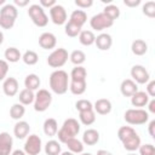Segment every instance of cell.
<instances>
[{
  "label": "cell",
  "instance_id": "1",
  "mask_svg": "<svg viewBox=\"0 0 155 155\" xmlns=\"http://www.w3.org/2000/svg\"><path fill=\"white\" fill-rule=\"evenodd\" d=\"M117 138L122 143L124 148L130 153L136 151L140 145V137L131 126H121L117 130Z\"/></svg>",
  "mask_w": 155,
  "mask_h": 155
},
{
  "label": "cell",
  "instance_id": "2",
  "mask_svg": "<svg viewBox=\"0 0 155 155\" xmlns=\"http://www.w3.org/2000/svg\"><path fill=\"white\" fill-rule=\"evenodd\" d=\"M50 88L56 94H64L69 88V76L68 73L62 69H56L51 73L50 79Z\"/></svg>",
  "mask_w": 155,
  "mask_h": 155
},
{
  "label": "cell",
  "instance_id": "3",
  "mask_svg": "<svg viewBox=\"0 0 155 155\" xmlns=\"http://www.w3.org/2000/svg\"><path fill=\"white\" fill-rule=\"evenodd\" d=\"M79 132H80V124L78 122L76 119L69 117V119L64 120L62 127L58 130L56 136H58L59 142L65 143L68 139L74 138L75 136H78Z\"/></svg>",
  "mask_w": 155,
  "mask_h": 155
},
{
  "label": "cell",
  "instance_id": "4",
  "mask_svg": "<svg viewBox=\"0 0 155 155\" xmlns=\"http://www.w3.org/2000/svg\"><path fill=\"white\" fill-rule=\"evenodd\" d=\"M124 119L130 125H144L149 120V113L142 108H132L127 109L124 114Z\"/></svg>",
  "mask_w": 155,
  "mask_h": 155
},
{
  "label": "cell",
  "instance_id": "5",
  "mask_svg": "<svg viewBox=\"0 0 155 155\" xmlns=\"http://www.w3.org/2000/svg\"><path fill=\"white\" fill-rule=\"evenodd\" d=\"M28 16L30 17L31 22L36 27H46L48 23V17L45 13V10L39 5V4H33L28 8Z\"/></svg>",
  "mask_w": 155,
  "mask_h": 155
},
{
  "label": "cell",
  "instance_id": "6",
  "mask_svg": "<svg viewBox=\"0 0 155 155\" xmlns=\"http://www.w3.org/2000/svg\"><path fill=\"white\" fill-rule=\"evenodd\" d=\"M52 103V94L51 92H48L45 88H40L36 94H35V99H34V110L42 113L46 111L48 109V107Z\"/></svg>",
  "mask_w": 155,
  "mask_h": 155
},
{
  "label": "cell",
  "instance_id": "7",
  "mask_svg": "<svg viewBox=\"0 0 155 155\" xmlns=\"http://www.w3.org/2000/svg\"><path fill=\"white\" fill-rule=\"evenodd\" d=\"M69 58V54H68V51L63 47H59V48H56L53 50L48 57H47V64L51 67V68H61L63 67Z\"/></svg>",
  "mask_w": 155,
  "mask_h": 155
},
{
  "label": "cell",
  "instance_id": "8",
  "mask_svg": "<svg viewBox=\"0 0 155 155\" xmlns=\"http://www.w3.org/2000/svg\"><path fill=\"white\" fill-rule=\"evenodd\" d=\"M114 24V21H111L107 15H104L103 12L94 15L91 19H90V25L92 29L97 30V31H102L104 29L110 28Z\"/></svg>",
  "mask_w": 155,
  "mask_h": 155
},
{
  "label": "cell",
  "instance_id": "9",
  "mask_svg": "<svg viewBox=\"0 0 155 155\" xmlns=\"http://www.w3.org/2000/svg\"><path fill=\"white\" fill-rule=\"evenodd\" d=\"M42 148L41 138L38 134H30L28 136L25 143H24V153L27 155H39Z\"/></svg>",
  "mask_w": 155,
  "mask_h": 155
},
{
  "label": "cell",
  "instance_id": "10",
  "mask_svg": "<svg viewBox=\"0 0 155 155\" xmlns=\"http://www.w3.org/2000/svg\"><path fill=\"white\" fill-rule=\"evenodd\" d=\"M131 76H132V80L139 85H144L150 80L149 71L145 69V67L140 64H136L131 68Z\"/></svg>",
  "mask_w": 155,
  "mask_h": 155
},
{
  "label": "cell",
  "instance_id": "11",
  "mask_svg": "<svg viewBox=\"0 0 155 155\" xmlns=\"http://www.w3.org/2000/svg\"><path fill=\"white\" fill-rule=\"evenodd\" d=\"M50 17H51L52 22L56 25H62V24H65L67 18H68V15H67L65 8L62 5L56 4L54 6H52L50 8Z\"/></svg>",
  "mask_w": 155,
  "mask_h": 155
},
{
  "label": "cell",
  "instance_id": "12",
  "mask_svg": "<svg viewBox=\"0 0 155 155\" xmlns=\"http://www.w3.org/2000/svg\"><path fill=\"white\" fill-rule=\"evenodd\" d=\"M13 139L8 132H0V155H11Z\"/></svg>",
  "mask_w": 155,
  "mask_h": 155
},
{
  "label": "cell",
  "instance_id": "13",
  "mask_svg": "<svg viewBox=\"0 0 155 155\" xmlns=\"http://www.w3.org/2000/svg\"><path fill=\"white\" fill-rule=\"evenodd\" d=\"M39 45L44 50H52L57 45V39H56L54 34H52L50 31H45L39 36Z\"/></svg>",
  "mask_w": 155,
  "mask_h": 155
},
{
  "label": "cell",
  "instance_id": "14",
  "mask_svg": "<svg viewBox=\"0 0 155 155\" xmlns=\"http://www.w3.org/2000/svg\"><path fill=\"white\" fill-rule=\"evenodd\" d=\"M18 88H19V85H18V81L17 79L15 78H6L4 80V84H2V91L7 96V97H13L18 93Z\"/></svg>",
  "mask_w": 155,
  "mask_h": 155
},
{
  "label": "cell",
  "instance_id": "15",
  "mask_svg": "<svg viewBox=\"0 0 155 155\" xmlns=\"http://www.w3.org/2000/svg\"><path fill=\"white\" fill-rule=\"evenodd\" d=\"M94 44H96V46H97L98 50H101V51H108L111 47V45H113L111 35L108 34V33H102V34H99V35L96 36Z\"/></svg>",
  "mask_w": 155,
  "mask_h": 155
},
{
  "label": "cell",
  "instance_id": "16",
  "mask_svg": "<svg viewBox=\"0 0 155 155\" xmlns=\"http://www.w3.org/2000/svg\"><path fill=\"white\" fill-rule=\"evenodd\" d=\"M111 108H113L111 102L109 99H107V98H99L93 104L94 113H97L99 115H107V114H109L111 111Z\"/></svg>",
  "mask_w": 155,
  "mask_h": 155
},
{
  "label": "cell",
  "instance_id": "17",
  "mask_svg": "<svg viewBox=\"0 0 155 155\" xmlns=\"http://www.w3.org/2000/svg\"><path fill=\"white\" fill-rule=\"evenodd\" d=\"M120 91H121L122 96L131 97L138 91V86L132 79H125L120 85Z\"/></svg>",
  "mask_w": 155,
  "mask_h": 155
},
{
  "label": "cell",
  "instance_id": "18",
  "mask_svg": "<svg viewBox=\"0 0 155 155\" xmlns=\"http://www.w3.org/2000/svg\"><path fill=\"white\" fill-rule=\"evenodd\" d=\"M29 131H30L29 124L27 121H23V120L17 121L16 125H15V127H13V134L18 139H24L29 134Z\"/></svg>",
  "mask_w": 155,
  "mask_h": 155
},
{
  "label": "cell",
  "instance_id": "19",
  "mask_svg": "<svg viewBox=\"0 0 155 155\" xmlns=\"http://www.w3.org/2000/svg\"><path fill=\"white\" fill-rule=\"evenodd\" d=\"M149 99H150V97L144 91H137L133 96H131V103L133 107H137V108L145 107L148 104Z\"/></svg>",
  "mask_w": 155,
  "mask_h": 155
},
{
  "label": "cell",
  "instance_id": "20",
  "mask_svg": "<svg viewBox=\"0 0 155 155\" xmlns=\"http://www.w3.org/2000/svg\"><path fill=\"white\" fill-rule=\"evenodd\" d=\"M99 142V132L94 128H88L82 134V143L86 145H94Z\"/></svg>",
  "mask_w": 155,
  "mask_h": 155
},
{
  "label": "cell",
  "instance_id": "21",
  "mask_svg": "<svg viewBox=\"0 0 155 155\" xmlns=\"http://www.w3.org/2000/svg\"><path fill=\"white\" fill-rule=\"evenodd\" d=\"M42 128H44V133H45L46 136L53 137V136H56L57 132H58V124H57V121H56L53 117H48V119L45 120Z\"/></svg>",
  "mask_w": 155,
  "mask_h": 155
},
{
  "label": "cell",
  "instance_id": "22",
  "mask_svg": "<svg viewBox=\"0 0 155 155\" xmlns=\"http://www.w3.org/2000/svg\"><path fill=\"white\" fill-rule=\"evenodd\" d=\"M131 51L136 56H143L148 52V44L142 39H136L131 45Z\"/></svg>",
  "mask_w": 155,
  "mask_h": 155
},
{
  "label": "cell",
  "instance_id": "23",
  "mask_svg": "<svg viewBox=\"0 0 155 155\" xmlns=\"http://www.w3.org/2000/svg\"><path fill=\"white\" fill-rule=\"evenodd\" d=\"M69 21L73 22V23H75V24H78L79 27L82 28V25H84V24L86 23V21H87V15H86V12H85L84 10H74V11L71 12V15H70Z\"/></svg>",
  "mask_w": 155,
  "mask_h": 155
},
{
  "label": "cell",
  "instance_id": "24",
  "mask_svg": "<svg viewBox=\"0 0 155 155\" xmlns=\"http://www.w3.org/2000/svg\"><path fill=\"white\" fill-rule=\"evenodd\" d=\"M0 16L2 17H7L11 19H17L18 16V10L13 4H5L1 8H0Z\"/></svg>",
  "mask_w": 155,
  "mask_h": 155
},
{
  "label": "cell",
  "instance_id": "25",
  "mask_svg": "<svg viewBox=\"0 0 155 155\" xmlns=\"http://www.w3.org/2000/svg\"><path fill=\"white\" fill-rule=\"evenodd\" d=\"M40 78L36 75V74H28L24 79V86L25 88L30 90V91H35L40 87Z\"/></svg>",
  "mask_w": 155,
  "mask_h": 155
},
{
  "label": "cell",
  "instance_id": "26",
  "mask_svg": "<svg viewBox=\"0 0 155 155\" xmlns=\"http://www.w3.org/2000/svg\"><path fill=\"white\" fill-rule=\"evenodd\" d=\"M34 99H35V93L34 91H30L28 88H23L19 94H18V101L21 104L23 105H29L31 103H34Z\"/></svg>",
  "mask_w": 155,
  "mask_h": 155
},
{
  "label": "cell",
  "instance_id": "27",
  "mask_svg": "<svg viewBox=\"0 0 155 155\" xmlns=\"http://www.w3.org/2000/svg\"><path fill=\"white\" fill-rule=\"evenodd\" d=\"M64 144L68 147L69 151H71L73 154H81L84 151V143L81 140H79L76 137L68 139Z\"/></svg>",
  "mask_w": 155,
  "mask_h": 155
},
{
  "label": "cell",
  "instance_id": "28",
  "mask_svg": "<svg viewBox=\"0 0 155 155\" xmlns=\"http://www.w3.org/2000/svg\"><path fill=\"white\" fill-rule=\"evenodd\" d=\"M96 35L93 34L92 30H81L79 34V41L84 46H91L94 44Z\"/></svg>",
  "mask_w": 155,
  "mask_h": 155
},
{
  "label": "cell",
  "instance_id": "29",
  "mask_svg": "<svg viewBox=\"0 0 155 155\" xmlns=\"http://www.w3.org/2000/svg\"><path fill=\"white\" fill-rule=\"evenodd\" d=\"M4 56H5V61L7 63L8 62L10 63H16L19 59H22V54H21V52H19V50L17 47H8V48H6Z\"/></svg>",
  "mask_w": 155,
  "mask_h": 155
},
{
  "label": "cell",
  "instance_id": "30",
  "mask_svg": "<svg viewBox=\"0 0 155 155\" xmlns=\"http://www.w3.org/2000/svg\"><path fill=\"white\" fill-rule=\"evenodd\" d=\"M87 71L82 65H76L70 71V80L71 81H86Z\"/></svg>",
  "mask_w": 155,
  "mask_h": 155
},
{
  "label": "cell",
  "instance_id": "31",
  "mask_svg": "<svg viewBox=\"0 0 155 155\" xmlns=\"http://www.w3.org/2000/svg\"><path fill=\"white\" fill-rule=\"evenodd\" d=\"M24 114H25V107L23 104H21V103H15L10 108V116L13 120L19 121L24 116Z\"/></svg>",
  "mask_w": 155,
  "mask_h": 155
},
{
  "label": "cell",
  "instance_id": "32",
  "mask_svg": "<svg viewBox=\"0 0 155 155\" xmlns=\"http://www.w3.org/2000/svg\"><path fill=\"white\" fill-rule=\"evenodd\" d=\"M79 119L80 122L85 126H90L96 121V113L94 110H86V111H80L79 113Z\"/></svg>",
  "mask_w": 155,
  "mask_h": 155
},
{
  "label": "cell",
  "instance_id": "33",
  "mask_svg": "<svg viewBox=\"0 0 155 155\" xmlns=\"http://www.w3.org/2000/svg\"><path fill=\"white\" fill-rule=\"evenodd\" d=\"M86 87H87L86 81H71V80H70L69 90H70V92H71L73 94H75V96H80V94L85 93Z\"/></svg>",
  "mask_w": 155,
  "mask_h": 155
},
{
  "label": "cell",
  "instance_id": "34",
  "mask_svg": "<svg viewBox=\"0 0 155 155\" xmlns=\"http://www.w3.org/2000/svg\"><path fill=\"white\" fill-rule=\"evenodd\" d=\"M45 153H46V155H59L62 153L61 144L54 139L48 140L45 145Z\"/></svg>",
  "mask_w": 155,
  "mask_h": 155
},
{
  "label": "cell",
  "instance_id": "35",
  "mask_svg": "<svg viewBox=\"0 0 155 155\" xmlns=\"http://www.w3.org/2000/svg\"><path fill=\"white\" fill-rule=\"evenodd\" d=\"M81 29H82L81 27H79L78 24H75V23H73V22H70V21H68V22L65 23V27H64L65 34H67L68 36H70V38H76V36H79Z\"/></svg>",
  "mask_w": 155,
  "mask_h": 155
},
{
  "label": "cell",
  "instance_id": "36",
  "mask_svg": "<svg viewBox=\"0 0 155 155\" xmlns=\"http://www.w3.org/2000/svg\"><path fill=\"white\" fill-rule=\"evenodd\" d=\"M69 58H70V62L73 64H75V67H76V65H81L86 61V54L81 50H75L70 53Z\"/></svg>",
  "mask_w": 155,
  "mask_h": 155
},
{
  "label": "cell",
  "instance_id": "37",
  "mask_svg": "<svg viewBox=\"0 0 155 155\" xmlns=\"http://www.w3.org/2000/svg\"><path fill=\"white\" fill-rule=\"evenodd\" d=\"M103 13L107 15L111 21H115L120 17V8L116 6V5H113V4H109L104 7L103 10Z\"/></svg>",
  "mask_w": 155,
  "mask_h": 155
},
{
  "label": "cell",
  "instance_id": "38",
  "mask_svg": "<svg viewBox=\"0 0 155 155\" xmlns=\"http://www.w3.org/2000/svg\"><path fill=\"white\" fill-rule=\"evenodd\" d=\"M22 59L23 62L27 64V65H34L38 63L39 61V56L35 51H31V50H28L25 51L23 54H22Z\"/></svg>",
  "mask_w": 155,
  "mask_h": 155
},
{
  "label": "cell",
  "instance_id": "39",
  "mask_svg": "<svg viewBox=\"0 0 155 155\" xmlns=\"http://www.w3.org/2000/svg\"><path fill=\"white\" fill-rule=\"evenodd\" d=\"M75 108L76 110L80 111H86V110H92L93 109V104L88 101V99H79L75 103Z\"/></svg>",
  "mask_w": 155,
  "mask_h": 155
},
{
  "label": "cell",
  "instance_id": "40",
  "mask_svg": "<svg viewBox=\"0 0 155 155\" xmlns=\"http://www.w3.org/2000/svg\"><path fill=\"white\" fill-rule=\"evenodd\" d=\"M143 13L149 17V18H154L155 17V2L154 1H147L144 5H143V8H142Z\"/></svg>",
  "mask_w": 155,
  "mask_h": 155
},
{
  "label": "cell",
  "instance_id": "41",
  "mask_svg": "<svg viewBox=\"0 0 155 155\" xmlns=\"http://www.w3.org/2000/svg\"><path fill=\"white\" fill-rule=\"evenodd\" d=\"M139 155H155V147L153 144H140L139 148Z\"/></svg>",
  "mask_w": 155,
  "mask_h": 155
},
{
  "label": "cell",
  "instance_id": "42",
  "mask_svg": "<svg viewBox=\"0 0 155 155\" xmlns=\"http://www.w3.org/2000/svg\"><path fill=\"white\" fill-rule=\"evenodd\" d=\"M15 22H16L15 19H11V18L0 16V27L2 29H11L15 25Z\"/></svg>",
  "mask_w": 155,
  "mask_h": 155
},
{
  "label": "cell",
  "instance_id": "43",
  "mask_svg": "<svg viewBox=\"0 0 155 155\" xmlns=\"http://www.w3.org/2000/svg\"><path fill=\"white\" fill-rule=\"evenodd\" d=\"M7 73H8V63L5 59H0V81L6 79Z\"/></svg>",
  "mask_w": 155,
  "mask_h": 155
},
{
  "label": "cell",
  "instance_id": "44",
  "mask_svg": "<svg viewBox=\"0 0 155 155\" xmlns=\"http://www.w3.org/2000/svg\"><path fill=\"white\" fill-rule=\"evenodd\" d=\"M147 94L149 97H155V81L149 80L147 82Z\"/></svg>",
  "mask_w": 155,
  "mask_h": 155
},
{
  "label": "cell",
  "instance_id": "45",
  "mask_svg": "<svg viewBox=\"0 0 155 155\" xmlns=\"http://www.w3.org/2000/svg\"><path fill=\"white\" fill-rule=\"evenodd\" d=\"M75 5L80 8H88L93 5L92 0H75Z\"/></svg>",
  "mask_w": 155,
  "mask_h": 155
},
{
  "label": "cell",
  "instance_id": "46",
  "mask_svg": "<svg viewBox=\"0 0 155 155\" xmlns=\"http://www.w3.org/2000/svg\"><path fill=\"white\" fill-rule=\"evenodd\" d=\"M56 4H57V2H56L54 0H41L39 5H40L42 8H44V7H48V10H50V8H51L52 6H54Z\"/></svg>",
  "mask_w": 155,
  "mask_h": 155
},
{
  "label": "cell",
  "instance_id": "47",
  "mask_svg": "<svg viewBox=\"0 0 155 155\" xmlns=\"http://www.w3.org/2000/svg\"><path fill=\"white\" fill-rule=\"evenodd\" d=\"M148 131H149L150 137H151V138H155V120H151V121L149 122Z\"/></svg>",
  "mask_w": 155,
  "mask_h": 155
},
{
  "label": "cell",
  "instance_id": "48",
  "mask_svg": "<svg viewBox=\"0 0 155 155\" xmlns=\"http://www.w3.org/2000/svg\"><path fill=\"white\" fill-rule=\"evenodd\" d=\"M124 4L128 7H136L140 4V0H124Z\"/></svg>",
  "mask_w": 155,
  "mask_h": 155
},
{
  "label": "cell",
  "instance_id": "49",
  "mask_svg": "<svg viewBox=\"0 0 155 155\" xmlns=\"http://www.w3.org/2000/svg\"><path fill=\"white\" fill-rule=\"evenodd\" d=\"M148 108H149V111L151 113V114H155V99L153 98V99H149V102H148Z\"/></svg>",
  "mask_w": 155,
  "mask_h": 155
},
{
  "label": "cell",
  "instance_id": "50",
  "mask_svg": "<svg viewBox=\"0 0 155 155\" xmlns=\"http://www.w3.org/2000/svg\"><path fill=\"white\" fill-rule=\"evenodd\" d=\"M28 4H29L28 0H15V1H13V5H15V6H19V7L27 6Z\"/></svg>",
  "mask_w": 155,
  "mask_h": 155
},
{
  "label": "cell",
  "instance_id": "51",
  "mask_svg": "<svg viewBox=\"0 0 155 155\" xmlns=\"http://www.w3.org/2000/svg\"><path fill=\"white\" fill-rule=\"evenodd\" d=\"M97 155H113L110 151H108V150H105V149H99L98 151H97Z\"/></svg>",
  "mask_w": 155,
  "mask_h": 155
},
{
  "label": "cell",
  "instance_id": "52",
  "mask_svg": "<svg viewBox=\"0 0 155 155\" xmlns=\"http://www.w3.org/2000/svg\"><path fill=\"white\" fill-rule=\"evenodd\" d=\"M11 155H27V154L24 153V150H19V149H17V150H15Z\"/></svg>",
  "mask_w": 155,
  "mask_h": 155
},
{
  "label": "cell",
  "instance_id": "53",
  "mask_svg": "<svg viewBox=\"0 0 155 155\" xmlns=\"http://www.w3.org/2000/svg\"><path fill=\"white\" fill-rule=\"evenodd\" d=\"M59 155H75V154H73L71 151H63V153H61Z\"/></svg>",
  "mask_w": 155,
  "mask_h": 155
},
{
  "label": "cell",
  "instance_id": "54",
  "mask_svg": "<svg viewBox=\"0 0 155 155\" xmlns=\"http://www.w3.org/2000/svg\"><path fill=\"white\" fill-rule=\"evenodd\" d=\"M4 42V34H2V31L0 30V45Z\"/></svg>",
  "mask_w": 155,
  "mask_h": 155
},
{
  "label": "cell",
  "instance_id": "55",
  "mask_svg": "<svg viewBox=\"0 0 155 155\" xmlns=\"http://www.w3.org/2000/svg\"><path fill=\"white\" fill-rule=\"evenodd\" d=\"M80 155H92V154L91 153H81Z\"/></svg>",
  "mask_w": 155,
  "mask_h": 155
},
{
  "label": "cell",
  "instance_id": "56",
  "mask_svg": "<svg viewBox=\"0 0 155 155\" xmlns=\"http://www.w3.org/2000/svg\"><path fill=\"white\" fill-rule=\"evenodd\" d=\"M5 4V0H0V5H4Z\"/></svg>",
  "mask_w": 155,
  "mask_h": 155
},
{
  "label": "cell",
  "instance_id": "57",
  "mask_svg": "<svg viewBox=\"0 0 155 155\" xmlns=\"http://www.w3.org/2000/svg\"><path fill=\"white\" fill-rule=\"evenodd\" d=\"M127 155H137L136 153H130V154H127Z\"/></svg>",
  "mask_w": 155,
  "mask_h": 155
}]
</instances>
